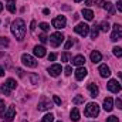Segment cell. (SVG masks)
Here are the masks:
<instances>
[{
	"mask_svg": "<svg viewBox=\"0 0 122 122\" xmlns=\"http://www.w3.org/2000/svg\"><path fill=\"white\" fill-rule=\"evenodd\" d=\"M10 30H11V34L16 37L17 41H23V38L26 37V23H24V20L16 19V20L11 23Z\"/></svg>",
	"mask_w": 122,
	"mask_h": 122,
	"instance_id": "obj_1",
	"label": "cell"
},
{
	"mask_svg": "<svg viewBox=\"0 0 122 122\" xmlns=\"http://www.w3.org/2000/svg\"><path fill=\"white\" fill-rule=\"evenodd\" d=\"M99 114V105L97 102H90L87 107H85V111H84V115L88 117V118H95L98 117Z\"/></svg>",
	"mask_w": 122,
	"mask_h": 122,
	"instance_id": "obj_2",
	"label": "cell"
},
{
	"mask_svg": "<svg viewBox=\"0 0 122 122\" xmlns=\"http://www.w3.org/2000/svg\"><path fill=\"white\" fill-rule=\"evenodd\" d=\"M14 117H16V108H14V105H9L3 112H1V119L3 121H13L14 119Z\"/></svg>",
	"mask_w": 122,
	"mask_h": 122,
	"instance_id": "obj_3",
	"label": "cell"
},
{
	"mask_svg": "<svg viewBox=\"0 0 122 122\" xmlns=\"http://www.w3.org/2000/svg\"><path fill=\"white\" fill-rule=\"evenodd\" d=\"M62 41H64V34L60 33V31L53 33V34L50 36V44H51L53 47H58Z\"/></svg>",
	"mask_w": 122,
	"mask_h": 122,
	"instance_id": "obj_4",
	"label": "cell"
},
{
	"mask_svg": "<svg viewBox=\"0 0 122 122\" xmlns=\"http://www.w3.org/2000/svg\"><path fill=\"white\" fill-rule=\"evenodd\" d=\"M74 31H75L77 34H80L81 37H85V36L90 34V26L85 24V23H80V24H77V26L74 27Z\"/></svg>",
	"mask_w": 122,
	"mask_h": 122,
	"instance_id": "obj_5",
	"label": "cell"
},
{
	"mask_svg": "<svg viewBox=\"0 0 122 122\" xmlns=\"http://www.w3.org/2000/svg\"><path fill=\"white\" fill-rule=\"evenodd\" d=\"M122 38V26L121 24H114L112 26V34H111V40L112 41H118Z\"/></svg>",
	"mask_w": 122,
	"mask_h": 122,
	"instance_id": "obj_6",
	"label": "cell"
},
{
	"mask_svg": "<svg viewBox=\"0 0 122 122\" xmlns=\"http://www.w3.org/2000/svg\"><path fill=\"white\" fill-rule=\"evenodd\" d=\"M21 61H23V64H24L26 67H30V68L37 67L36 58H34L33 56H30V54H23V56H21Z\"/></svg>",
	"mask_w": 122,
	"mask_h": 122,
	"instance_id": "obj_7",
	"label": "cell"
},
{
	"mask_svg": "<svg viewBox=\"0 0 122 122\" xmlns=\"http://www.w3.org/2000/svg\"><path fill=\"white\" fill-rule=\"evenodd\" d=\"M38 111H48V109H51L53 108V104L50 102V99H47L46 97H43L41 99H40V102H38Z\"/></svg>",
	"mask_w": 122,
	"mask_h": 122,
	"instance_id": "obj_8",
	"label": "cell"
},
{
	"mask_svg": "<svg viewBox=\"0 0 122 122\" xmlns=\"http://www.w3.org/2000/svg\"><path fill=\"white\" fill-rule=\"evenodd\" d=\"M65 26H67V19L64 16H58V17L53 19V27L60 30V29H64Z\"/></svg>",
	"mask_w": 122,
	"mask_h": 122,
	"instance_id": "obj_9",
	"label": "cell"
},
{
	"mask_svg": "<svg viewBox=\"0 0 122 122\" xmlns=\"http://www.w3.org/2000/svg\"><path fill=\"white\" fill-rule=\"evenodd\" d=\"M107 87H108V90H109V91L114 92V94L121 92V85H119V82H118L117 80H109V81H108V84H107Z\"/></svg>",
	"mask_w": 122,
	"mask_h": 122,
	"instance_id": "obj_10",
	"label": "cell"
},
{
	"mask_svg": "<svg viewBox=\"0 0 122 122\" xmlns=\"http://www.w3.org/2000/svg\"><path fill=\"white\" fill-rule=\"evenodd\" d=\"M48 74L51 77H58L61 74V65L60 64H53L48 67Z\"/></svg>",
	"mask_w": 122,
	"mask_h": 122,
	"instance_id": "obj_11",
	"label": "cell"
},
{
	"mask_svg": "<svg viewBox=\"0 0 122 122\" xmlns=\"http://www.w3.org/2000/svg\"><path fill=\"white\" fill-rule=\"evenodd\" d=\"M98 72H99V75H101L102 78H107V77L111 75V70H109V67H108L107 64H101L99 68H98Z\"/></svg>",
	"mask_w": 122,
	"mask_h": 122,
	"instance_id": "obj_12",
	"label": "cell"
},
{
	"mask_svg": "<svg viewBox=\"0 0 122 122\" xmlns=\"http://www.w3.org/2000/svg\"><path fill=\"white\" fill-rule=\"evenodd\" d=\"M87 74H88V71H87L85 67H78L77 71H75V78H77L78 81H81V80H84V78L87 77Z\"/></svg>",
	"mask_w": 122,
	"mask_h": 122,
	"instance_id": "obj_13",
	"label": "cell"
},
{
	"mask_svg": "<svg viewBox=\"0 0 122 122\" xmlns=\"http://www.w3.org/2000/svg\"><path fill=\"white\" fill-rule=\"evenodd\" d=\"M104 109H105L107 112H111V111L114 109V99H112L111 97H108V98L104 99Z\"/></svg>",
	"mask_w": 122,
	"mask_h": 122,
	"instance_id": "obj_14",
	"label": "cell"
},
{
	"mask_svg": "<svg viewBox=\"0 0 122 122\" xmlns=\"http://www.w3.org/2000/svg\"><path fill=\"white\" fill-rule=\"evenodd\" d=\"M88 91H90V95H91L92 98H95V97H98V94H99V88H98L97 84L90 82V84H88Z\"/></svg>",
	"mask_w": 122,
	"mask_h": 122,
	"instance_id": "obj_15",
	"label": "cell"
},
{
	"mask_svg": "<svg viewBox=\"0 0 122 122\" xmlns=\"http://www.w3.org/2000/svg\"><path fill=\"white\" fill-rule=\"evenodd\" d=\"M33 51H34V56H36V57H38V58H41V57H44V56H46V48H44L43 46H36Z\"/></svg>",
	"mask_w": 122,
	"mask_h": 122,
	"instance_id": "obj_16",
	"label": "cell"
},
{
	"mask_svg": "<svg viewBox=\"0 0 122 122\" xmlns=\"http://www.w3.org/2000/svg\"><path fill=\"white\" fill-rule=\"evenodd\" d=\"M84 62H85V57L81 56V54H78V56H75V57L72 58V64L77 65V67H82Z\"/></svg>",
	"mask_w": 122,
	"mask_h": 122,
	"instance_id": "obj_17",
	"label": "cell"
},
{
	"mask_svg": "<svg viewBox=\"0 0 122 122\" xmlns=\"http://www.w3.org/2000/svg\"><path fill=\"white\" fill-rule=\"evenodd\" d=\"M104 9L108 11V14H109V16H114V14H115V7H114V4H112L111 1H105Z\"/></svg>",
	"mask_w": 122,
	"mask_h": 122,
	"instance_id": "obj_18",
	"label": "cell"
},
{
	"mask_svg": "<svg viewBox=\"0 0 122 122\" xmlns=\"http://www.w3.org/2000/svg\"><path fill=\"white\" fill-rule=\"evenodd\" d=\"M102 60V54L99 53V51H92L91 53V61L94 64H97V62H99V61Z\"/></svg>",
	"mask_w": 122,
	"mask_h": 122,
	"instance_id": "obj_19",
	"label": "cell"
},
{
	"mask_svg": "<svg viewBox=\"0 0 122 122\" xmlns=\"http://www.w3.org/2000/svg\"><path fill=\"white\" fill-rule=\"evenodd\" d=\"M70 117H71V121H74V122L80 121V111H78V108H72Z\"/></svg>",
	"mask_w": 122,
	"mask_h": 122,
	"instance_id": "obj_20",
	"label": "cell"
},
{
	"mask_svg": "<svg viewBox=\"0 0 122 122\" xmlns=\"http://www.w3.org/2000/svg\"><path fill=\"white\" fill-rule=\"evenodd\" d=\"M82 16L87 19V20H92L94 19V13H92V10H90V9H82Z\"/></svg>",
	"mask_w": 122,
	"mask_h": 122,
	"instance_id": "obj_21",
	"label": "cell"
},
{
	"mask_svg": "<svg viewBox=\"0 0 122 122\" xmlns=\"http://www.w3.org/2000/svg\"><path fill=\"white\" fill-rule=\"evenodd\" d=\"M7 88H10V90H14L16 87H17V82H16V80H13V78H9L7 81H6V84H4Z\"/></svg>",
	"mask_w": 122,
	"mask_h": 122,
	"instance_id": "obj_22",
	"label": "cell"
},
{
	"mask_svg": "<svg viewBox=\"0 0 122 122\" xmlns=\"http://www.w3.org/2000/svg\"><path fill=\"white\" fill-rule=\"evenodd\" d=\"M98 34H99V27L98 26H92L91 27V31H90V36H91V38H97L98 37Z\"/></svg>",
	"mask_w": 122,
	"mask_h": 122,
	"instance_id": "obj_23",
	"label": "cell"
},
{
	"mask_svg": "<svg viewBox=\"0 0 122 122\" xmlns=\"http://www.w3.org/2000/svg\"><path fill=\"white\" fill-rule=\"evenodd\" d=\"M9 38L7 37H0V48H7L9 47Z\"/></svg>",
	"mask_w": 122,
	"mask_h": 122,
	"instance_id": "obj_24",
	"label": "cell"
},
{
	"mask_svg": "<svg viewBox=\"0 0 122 122\" xmlns=\"http://www.w3.org/2000/svg\"><path fill=\"white\" fill-rule=\"evenodd\" d=\"M7 10L10 13H16V1H9L7 3Z\"/></svg>",
	"mask_w": 122,
	"mask_h": 122,
	"instance_id": "obj_25",
	"label": "cell"
},
{
	"mask_svg": "<svg viewBox=\"0 0 122 122\" xmlns=\"http://www.w3.org/2000/svg\"><path fill=\"white\" fill-rule=\"evenodd\" d=\"M72 60V57H71V54L68 53V51H65V53H62L61 54V61H64V62H67V61Z\"/></svg>",
	"mask_w": 122,
	"mask_h": 122,
	"instance_id": "obj_26",
	"label": "cell"
},
{
	"mask_svg": "<svg viewBox=\"0 0 122 122\" xmlns=\"http://www.w3.org/2000/svg\"><path fill=\"white\" fill-rule=\"evenodd\" d=\"M41 122H54V115H53V114H47V115H44L43 119H41Z\"/></svg>",
	"mask_w": 122,
	"mask_h": 122,
	"instance_id": "obj_27",
	"label": "cell"
},
{
	"mask_svg": "<svg viewBox=\"0 0 122 122\" xmlns=\"http://www.w3.org/2000/svg\"><path fill=\"white\" fill-rule=\"evenodd\" d=\"M99 29H101V31H104V33L109 31V23H108V21H102L101 26H99Z\"/></svg>",
	"mask_w": 122,
	"mask_h": 122,
	"instance_id": "obj_28",
	"label": "cell"
},
{
	"mask_svg": "<svg viewBox=\"0 0 122 122\" xmlns=\"http://www.w3.org/2000/svg\"><path fill=\"white\" fill-rule=\"evenodd\" d=\"M82 102H84V97H82V95H77V97L72 99V104H75V105L82 104Z\"/></svg>",
	"mask_w": 122,
	"mask_h": 122,
	"instance_id": "obj_29",
	"label": "cell"
},
{
	"mask_svg": "<svg viewBox=\"0 0 122 122\" xmlns=\"http://www.w3.org/2000/svg\"><path fill=\"white\" fill-rule=\"evenodd\" d=\"M112 51H114V54H115L117 57H119V58L122 57V48H121V47H114V48H112Z\"/></svg>",
	"mask_w": 122,
	"mask_h": 122,
	"instance_id": "obj_30",
	"label": "cell"
},
{
	"mask_svg": "<svg viewBox=\"0 0 122 122\" xmlns=\"http://www.w3.org/2000/svg\"><path fill=\"white\" fill-rule=\"evenodd\" d=\"M10 91H11V90H10V88H7L6 85H1V87H0V92H1V94H4V95H10Z\"/></svg>",
	"mask_w": 122,
	"mask_h": 122,
	"instance_id": "obj_31",
	"label": "cell"
},
{
	"mask_svg": "<svg viewBox=\"0 0 122 122\" xmlns=\"http://www.w3.org/2000/svg\"><path fill=\"white\" fill-rule=\"evenodd\" d=\"M72 44H74V40H72V38H68V41L65 43V46H64V48H65V50H70V48L72 47Z\"/></svg>",
	"mask_w": 122,
	"mask_h": 122,
	"instance_id": "obj_32",
	"label": "cell"
},
{
	"mask_svg": "<svg viewBox=\"0 0 122 122\" xmlns=\"http://www.w3.org/2000/svg\"><path fill=\"white\" fill-rule=\"evenodd\" d=\"M30 80H31V84H38V77L36 74H30Z\"/></svg>",
	"mask_w": 122,
	"mask_h": 122,
	"instance_id": "obj_33",
	"label": "cell"
},
{
	"mask_svg": "<svg viewBox=\"0 0 122 122\" xmlns=\"http://www.w3.org/2000/svg\"><path fill=\"white\" fill-rule=\"evenodd\" d=\"M40 29L43 31H48L50 30V24H47V23H40Z\"/></svg>",
	"mask_w": 122,
	"mask_h": 122,
	"instance_id": "obj_34",
	"label": "cell"
},
{
	"mask_svg": "<svg viewBox=\"0 0 122 122\" xmlns=\"http://www.w3.org/2000/svg\"><path fill=\"white\" fill-rule=\"evenodd\" d=\"M64 74H65L67 77H68V75H71V74H72V68H71L70 65H67V67L64 68Z\"/></svg>",
	"mask_w": 122,
	"mask_h": 122,
	"instance_id": "obj_35",
	"label": "cell"
},
{
	"mask_svg": "<svg viewBox=\"0 0 122 122\" xmlns=\"http://www.w3.org/2000/svg\"><path fill=\"white\" fill-rule=\"evenodd\" d=\"M105 122H119V119H118V117H114V115H111L109 118H107V121Z\"/></svg>",
	"mask_w": 122,
	"mask_h": 122,
	"instance_id": "obj_36",
	"label": "cell"
},
{
	"mask_svg": "<svg viewBox=\"0 0 122 122\" xmlns=\"http://www.w3.org/2000/svg\"><path fill=\"white\" fill-rule=\"evenodd\" d=\"M53 101H54V104H57V105H61V98L58 95H54L53 97Z\"/></svg>",
	"mask_w": 122,
	"mask_h": 122,
	"instance_id": "obj_37",
	"label": "cell"
},
{
	"mask_svg": "<svg viewBox=\"0 0 122 122\" xmlns=\"http://www.w3.org/2000/svg\"><path fill=\"white\" fill-rule=\"evenodd\" d=\"M115 105H117V108H118V109H122V99L118 98V99L115 101Z\"/></svg>",
	"mask_w": 122,
	"mask_h": 122,
	"instance_id": "obj_38",
	"label": "cell"
},
{
	"mask_svg": "<svg viewBox=\"0 0 122 122\" xmlns=\"http://www.w3.org/2000/svg\"><path fill=\"white\" fill-rule=\"evenodd\" d=\"M38 38H40V41H41V43H47V36H46V34H40V37H38Z\"/></svg>",
	"mask_w": 122,
	"mask_h": 122,
	"instance_id": "obj_39",
	"label": "cell"
},
{
	"mask_svg": "<svg viewBox=\"0 0 122 122\" xmlns=\"http://www.w3.org/2000/svg\"><path fill=\"white\" fill-rule=\"evenodd\" d=\"M56 58H57V54H54V53H51L48 56V61H56Z\"/></svg>",
	"mask_w": 122,
	"mask_h": 122,
	"instance_id": "obj_40",
	"label": "cell"
},
{
	"mask_svg": "<svg viewBox=\"0 0 122 122\" xmlns=\"http://www.w3.org/2000/svg\"><path fill=\"white\" fill-rule=\"evenodd\" d=\"M117 9H118V11H121V13H122V0L117 3Z\"/></svg>",
	"mask_w": 122,
	"mask_h": 122,
	"instance_id": "obj_41",
	"label": "cell"
},
{
	"mask_svg": "<svg viewBox=\"0 0 122 122\" xmlns=\"http://www.w3.org/2000/svg\"><path fill=\"white\" fill-rule=\"evenodd\" d=\"M97 4H98L99 7H104V4H105V1H104V0H98V1H97Z\"/></svg>",
	"mask_w": 122,
	"mask_h": 122,
	"instance_id": "obj_42",
	"label": "cell"
},
{
	"mask_svg": "<svg viewBox=\"0 0 122 122\" xmlns=\"http://www.w3.org/2000/svg\"><path fill=\"white\" fill-rule=\"evenodd\" d=\"M30 26H31V27H30V30H31V31H34V30H36V21H31V24H30Z\"/></svg>",
	"mask_w": 122,
	"mask_h": 122,
	"instance_id": "obj_43",
	"label": "cell"
},
{
	"mask_svg": "<svg viewBox=\"0 0 122 122\" xmlns=\"http://www.w3.org/2000/svg\"><path fill=\"white\" fill-rule=\"evenodd\" d=\"M3 109H4V101L0 99V111H3Z\"/></svg>",
	"mask_w": 122,
	"mask_h": 122,
	"instance_id": "obj_44",
	"label": "cell"
},
{
	"mask_svg": "<svg viewBox=\"0 0 122 122\" xmlns=\"http://www.w3.org/2000/svg\"><path fill=\"white\" fill-rule=\"evenodd\" d=\"M4 74H6V71H4V68H3V67L0 65V77H3Z\"/></svg>",
	"mask_w": 122,
	"mask_h": 122,
	"instance_id": "obj_45",
	"label": "cell"
},
{
	"mask_svg": "<svg viewBox=\"0 0 122 122\" xmlns=\"http://www.w3.org/2000/svg\"><path fill=\"white\" fill-rule=\"evenodd\" d=\"M92 3H94L92 0H87V1H85V4H87V6H92Z\"/></svg>",
	"mask_w": 122,
	"mask_h": 122,
	"instance_id": "obj_46",
	"label": "cell"
},
{
	"mask_svg": "<svg viewBox=\"0 0 122 122\" xmlns=\"http://www.w3.org/2000/svg\"><path fill=\"white\" fill-rule=\"evenodd\" d=\"M43 13H44V14H48V13H50V10H48V9H44V11H43Z\"/></svg>",
	"mask_w": 122,
	"mask_h": 122,
	"instance_id": "obj_47",
	"label": "cell"
},
{
	"mask_svg": "<svg viewBox=\"0 0 122 122\" xmlns=\"http://www.w3.org/2000/svg\"><path fill=\"white\" fill-rule=\"evenodd\" d=\"M3 10V4H1V1H0V11Z\"/></svg>",
	"mask_w": 122,
	"mask_h": 122,
	"instance_id": "obj_48",
	"label": "cell"
},
{
	"mask_svg": "<svg viewBox=\"0 0 122 122\" xmlns=\"http://www.w3.org/2000/svg\"><path fill=\"white\" fill-rule=\"evenodd\" d=\"M74 1H75V3H80V1H82V0H74Z\"/></svg>",
	"mask_w": 122,
	"mask_h": 122,
	"instance_id": "obj_49",
	"label": "cell"
},
{
	"mask_svg": "<svg viewBox=\"0 0 122 122\" xmlns=\"http://www.w3.org/2000/svg\"><path fill=\"white\" fill-rule=\"evenodd\" d=\"M119 77H121V78H122V72H119Z\"/></svg>",
	"mask_w": 122,
	"mask_h": 122,
	"instance_id": "obj_50",
	"label": "cell"
},
{
	"mask_svg": "<svg viewBox=\"0 0 122 122\" xmlns=\"http://www.w3.org/2000/svg\"><path fill=\"white\" fill-rule=\"evenodd\" d=\"M7 1H16V0H7Z\"/></svg>",
	"mask_w": 122,
	"mask_h": 122,
	"instance_id": "obj_51",
	"label": "cell"
},
{
	"mask_svg": "<svg viewBox=\"0 0 122 122\" xmlns=\"http://www.w3.org/2000/svg\"><path fill=\"white\" fill-rule=\"evenodd\" d=\"M58 122H61V121H58Z\"/></svg>",
	"mask_w": 122,
	"mask_h": 122,
	"instance_id": "obj_52",
	"label": "cell"
}]
</instances>
